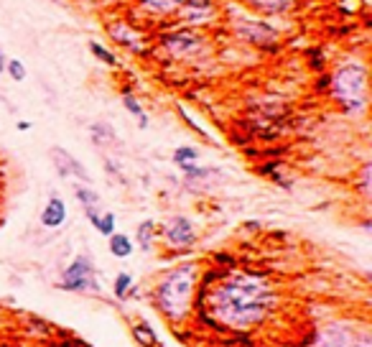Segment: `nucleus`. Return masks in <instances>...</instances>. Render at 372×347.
<instances>
[{
  "label": "nucleus",
  "mask_w": 372,
  "mask_h": 347,
  "mask_svg": "<svg viewBox=\"0 0 372 347\" xmlns=\"http://www.w3.org/2000/svg\"><path fill=\"white\" fill-rule=\"evenodd\" d=\"M275 307V291L271 281L255 274L227 276L220 286H214L206 296V309L214 319L230 329H250Z\"/></svg>",
  "instance_id": "obj_1"
},
{
  "label": "nucleus",
  "mask_w": 372,
  "mask_h": 347,
  "mask_svg": "<svg viewBox=\"0 0 372 347\" xmlns=\"http://www.w3.org/2000/svg\"><path fill=\"white\" fill-rule=\"evenodd\" d=\"M194 286H197V266L194 263L168 271L156 288V304H159L161 314L171 322H184L192 312Z\"/></svg>",
  "instance_id": "obj_2"
},
{
  "label": "nucleus",
  "mask_w": 372,
  "mask_h": 347,
  "mask_svg": "<svg viewBox=\"0 0 372 347\" xmlns=\"http://www.w3.org/2000/svg\"><path fill=\"white\" fill-rule=\"evenodd\" d=\"M332 92L349 113H362L367 105V72L362 64L349 61L334 72Z\"/></svg>",
  "instance_id": "obj_3"
},
{
  "label": "nucleus",
  "mask_w": 372,
  "mask_h": 347,
  "mask_svg": "<svg viewBox=\"0 0 372 347\" xmlns=\"http://www.w3.org/2000/svg\"><path fill=\"white\" fill-rule=\"evenodd\" d=\"M61 288H67V291H100L89 255H80L69 263V268L61 276Z\"/></svg>",
  "instance_id": "obj_4"
},
{
  "label": "nucleus",
  "mask_w": 372,
  "mask_h": 347,
  "mask_svg": "<svg viewBox=\"0 0 372 347\" xmlns=\"http://www.w3.org/2000/svg\"><path fill=\"white\" fill-rule=\"evenodd\" d=\"M354 332L345 322H329L319 329V334L314 337L311 347H352L354 345Z\"/></svg>",
  "instance_id": "obj_5"
},
{
  "label": "nucleus",
  "mask_w": 372,
  "mask_h": 347,
  "mask_svg": "<svg viewBox=\"0 0 372 347\" xmlns=\"http://www.w3.org/2000/svg\"><path fill=\"white\" fill-rule=\"evenodd\" d=\"M51 159L54 164H56V169H59V174L64 176V179H69V176H77L80 181H87L89 184V174H87V169L82 166L80 161L74 159L72 154H67L64 148H51Z\"/></svg>",
  "instance_id": "obj_6"
},
{
  "label": "nucleus",
  "mask_w": 372,
  "mask_h": 347,
  "mask_svg": "<svg viewBox=\"0 0 372 347\" xmlns=\"http://www.w3.org/2000/svg\"><path fill=\"white\" fill-rule=\"evenodd\" d=\"M166 241L171 243V245H192L194 241H197V233H194V225L186 217H171V220L166 222Z\"/></svg>",
  "instance_id": "obj_7"
},
{
  "label": "nucleus",
  "mask_w": 372,
  "mask_h": 347,
  "mask_svg": "<svg viewBox=\"0 0 372 347\" xmlns=\"http://www.w3.org/2000/svg\"><path fill=\"white\" fill-rule=\"evenodd\" d=\"M163 47L168 49V51L173 54V56H189V54H197L202 49V41L199 36L189 34V31H184V34H171L163 39Z\"/></svg>",
  "instance_id": "obj_8"
},
{
  "label": "nucleus",
  "mask_w": 372,
  "mask_h": 347,
  "mask_svg": "<svg viewBox=\"0 0 372 347\" xmlns=\"http://www.w3.org/2000/svg\"><path fill=\"white\" fill-rule=\"evenodd\" d=\"M67 220V205L59 200V197H51L46 202V207L41 209V225L44 227H61Z\"/></svg>",
  "instance_id": "obj_9"
},
{
  "label": "nucleus",
  "mask_w": 372,
  "mask_h": 347,
  "mask_svg": "<svg viewBox=\"0 0 372 347\" xmlns=\"http://www.w3.org/2000/svg\"><path fill=\"white\" fill-rule=\"evenodd\" d=\"M179 8L184 11L189 23H204L212 13V0H184Z\"/></svg>",
  "instance_id": "obj_10"
},
{
  "label": "nucleus",
  "mask_w": 372,
  "mask_h": 347,
  "mask_svg": "<svg viewBox=\"0 0 372 347\" xmlns=\"http://www.w3.org/2000/svg\"><path fill=\"white\" fill-rule=\"evenodd\" d=\"M74 192H77V200H80L82 207H85L87 220L97 227V222H100V212H97V207H100V197H97V192H92L89 187H77Z\"/></svg>",
  "instance_id": "obj_11"
},
{
  "label": "nucleus",
  "mask_w": 372,
  "mask_h": 347,
  "mask_svg": "<svg viewBox=\"0 0 372 347\" xmlns=\"http://www.w3.org/2000/svg\"><path fill=\"white\" fill-rule=\"evenodd\" d=\"M110 34H113V39H118L123 47H130V49H135V51H140V36L133 26H128V23H115V26L110 28Z\"/></svg>",
  "instance_id": "obj_12"
},
{
  "label": "nucleus",
  "mask_w": 372,
  "mask_h": 347,
  "mask_svg": "<svg viewBox=\"0 0 372 347\" xmlns=\"http://www.w3.org/2000/svg\"><path fill=\"white\" fill-rule=\"evenodd\" d=\"M110 253L115 258H128V255L133 253V243L128 235H120V233H113L110 235Z\"/></svg>",
  "instance_id": "obj_13"
},
{
  "label": "nucleus",
  "mask_w": 372,
  "mask_h": 347,
  "mask_svg": "<svg viewBox=\"0 0 372 347\" xmlns=\"http://www.w3.org/2000/svg\"><path fill=\"white\" fill-rule=\"evenodd\" d=\"M250 6L266 11V13H283L293 6V0H250Z\"/></svg>",
  "instance_id": "obj_14"
},
{
  "label": "nucleus",
  "mask_w": 372,
  "mask_h": 347,
  "mask_svg": "<svg viewBox=\"0 0 372 347\" xmlns=\"http://www.w3.org/2000/svg\"><path fill=\"white\" fill-rule=\"evenodd\" d=\"M184 0H143V8L151 13H171L181 6Z\"/></svg>",
  "instance_id": "obj_15"
},
{
  "label": "nucleus",
  "mask_w": 372,
  "mask_h": 347,
  "mask_svg": "<svg viewBox=\"0 0 372 347\" xmlns=\"http://www.w3.org/2000/svg\"><path fill=\"white\" fill-rule=\"evenodd\" d=\"M133 337H135V340H138L143 347H153L156 342H159V340H156V332H153V329L148 327L146 322H138V324H135V327H133Z\"/></svg>",
  "instance_id": "obj_16"
},
{
  "label": "nucleus",
  "mask_w": 372,
  "mask_h": 347,
  "mask_svg": "<svg viewBox=\"0 0 372 347\" xmlns=\"http://www.w3.org/2000/svg\"><path fill=\"white\" fill-rule=\"evenodd\" d=\"M173 161H176V164L184 169V166H189V164H194V161H197V151H194V148H189V146L176 148V151H173Z\"/></svg>",
  "instance_id": "obj_17"
},
{
  "label": "nucleus",
  "mask_w": 372,
  "mask_h": 347,
  "mask_svg": "<svg viewBox=\"0 0 372 347\" xmlns=\"http://www.w3.org/2000/svg\"><path fill=\"white\" fill-rule=\"evenodd\" d=\"M123 102H125V107H128V110H130V113H133L135 118H138L140 128H146V126H148V121H146V113H143V110H140L138 100H135L133 95H128V92H125V97H123Z\"/></svg>",
  "instance_id": "obj_18"
},
{
  "label": "nucleus",
  "mask_w": 372,
  "mask_h": 347,
  "mask_svg": "<svg viewBox=\"0 0 372 347\" xmlns=\"http://www.w3.org/2000/svg\"><path fill=\"white\" fill-rule=\"evenodd\" d=\"M151 238H153V222L146 220L143 225L138 227V243H140V248H143V250H148V248H151Z\"/></svg>",
  "instance_id": "obj_19"
},
{
  "label": "nucleus",
  "mask_w": 372,
  "mask_h": 347,
  "mask_svg": "<svg viewBox=\"0 0 372 347\" xmlns=\"http://www.w3.org/2000/svg\"><path fill=\"white\" fill-rule=\"evenodd\" d=\"M97 230H100L102 235H110L115 233V214L113 212H105V214H100V222H97Z\"/></svg>",
  "instance_id": "obj_20"
},
{
  "label": "nucleus",
  "mask_w": 372,
  "mask_h": 347,
  "mask_svg": "<svg viewBox=\"0 0 372 347\" xmlns=\"http://www.w3.org/2000/svg\"><path fill=\"white\" fill-rule=\"evenodd\" d=\"M130 276L128 274H118V279H115V296H118V299H123V296L128 294V288H130Z\"/></svg>",
  "instance_id": "obj_21"
},
{
  "label": "nucleus",
  "mask_w": 372,
  "mask_h": 347,
  "mask_svg": "<svg viewBox=\"0 0 372 347\" xmlns=\"http://www.w3.org/2000/svg\"><path fill=\"white\" fill-rule=\"evenodd\" d=\"M8 72H11V77H13L16 82H23V80H26V69H23V64H20L18 59H11V61H8Z\"/></svg>",
  "instance_id": "obj_22"
},
{
  "label": "nucleus",
  "mask_w": 372,
  "mask_h": 347,
  "mask_svg": "<svg viewBox=\"0 0 372 347\" xmlns=\"http://www.w3.org/2000/svg\"><path fill=\"white\" fill-rule=\"evenodd\" d=\"M92 54L94 56H97V59H102L105 61V64H110V67H115V64H118V61H115V56L110 51H107V49H102L100 44H92Z\"/></svg>",
  "instance_id": "obj_23"
},
{
  "label": "nucleus",
  "mask_w": 372,
  "mask_h": 347,
  "mask_svg": "<svg viewBox=\"0 0 372 347\" xmlns=\"http://www.w3.org/2000/svg\"><path fill=\"white\" fill-rule=\"evenodd\" d=\"M352 347H372V340H370V337H367V334H365V337H357Z\"/></svg>",
  "instance_id": "obj_24"
},
{
  "label": "nucleus",
  "mask_w": 372,
  "mask_h": 347,
  "mask_svg": "<svg viewBox=\"0 0 372 347\" xmlns=\"http://www.w3.org/2000/svg\"><path fill=\"white\" fill-rule=\"evenodd\" d=\"M3 64H6V59H3V54H0V72H3Z\"/></svg>",
  "instance_id": "obj_25"
}]
</instances>
